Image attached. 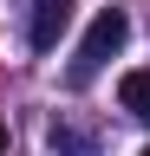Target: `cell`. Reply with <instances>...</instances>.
Masks as SVG:
<instances>
[{"label":"cell","instance_id":"obj_1","mask_svg":"<svg viewBox=\"0 0 150 156\" xmlns=\"http://www.w3.org/2000/svg\"><path fill=\"white\" fill-rule=\"evenodd\" d=\"M124 39H130V20H124L118 7H104V13H98V20L85 26V46H79V65H72V78L85 85V78L98 72L111 52H124Z\"/></svg>","mask_w":150,"mask_h":156},{"label":"cell","instance_id":"obj_2","mask_svg":"<svg viewBox=\"0 0 150 156\" xmlns=\"http://www.w3.org/2000/svg\"><path fill=\"white\" fill-rule=\"evenodd\" d=\"M72 26V0H33V52H52Z\"/></svg>","mask_w":150,"mask_h":156},{"label":"cell","instance_id":"obj_3","mask_svg":"<svg viewBox=\"0 0 150 156\" xmlns=\"http://www.w3.org/2000/svg\"><path fill=\"white\" fill-rule=\"evenodd\" d=\"M118 104H124L130 117H137V124H150V72H144V65L118 78Z\"/></svg>","mask_w":150,"mask_h":156},{"label":"cell","instance_id":"obj_4","mask_svg":"<svg viewBox=\"0 0 150 156\" xmlns=\"http://www.w3.org/2000/svg\"><path fill=\"white\" fill-rule=\"evenodd\" d=\"M0 156H7V117H0Z\"/></svg>","mask_w":150,"mask_h":156},{"label":"cell","instance_id":"obj_5","mask_svg":"<svg viewBox=\"0 0 150 156\" xmlns=\"http://www.w3.org/2000/svg\"><path fill=\"white\" fill-rule=\"evenodd\" d=\"M144 156H150V143H144Z\"/></svg>","mask_w":150,"mask_h":156}]
</instances>
